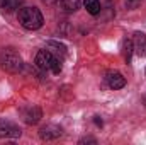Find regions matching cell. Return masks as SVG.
Returning a JSON list of instances; mask_svg holds the SVG:
<instances>
[{"mask_svg": "<svg viewBox=\"0 0 146 145\" xmlns=\"http://www.w3.org/2000/svg\"><path fill=\"white\" fill-rule=\"evenodd\" d=\"M42 14L37 7H24L19 10V22L29 31L39 29L42 26Z\"/></svg>", "mask_w": 146, "mask_h": 145, "instance_id": "1", "label": "cell"}, {"mask_svg": "<svg viewBox=\"0 0 146 145\" xmlns=\"http://www.w3.org/2000/svg\"><path fill=\"white\" fill-rule=\"evenodd\" d=\"M0 65L7 72L17 73L22 68V58L14 48H3L0 51Z\"/></svg>", "mask_w": 146, "mask_h": 145, "instance_id": "2", "label": "cell"}, {"mask_svg": "<svg viewBox=\"0 0 146 145\" xmlns=\"http://www.w3.org/2000/svg\"><path fill=\"white\" fill-rule=\"evenodd\" d=\"M19 114L24 119V123H27V125H36L37 121L41 119V116H42L41 109L37 108V106H34V104H29V106L21 108Z\"/></svg>", "mask_w": 146, "mask_h": 145, "instance_id": "3", "label": "cell"}, {"mask_svg": "<svg viewBox=\"0 0 146 145\" xmlns=\"http://www.w3.org/2000/svg\"><path fill=\"white\" fill-rule=\"evenodd\" d=\"M21 128L9 121V119H0V138H19L21 137Z\"/></svg>", "mask_w": 146, "mask_h": 145, "instance_id": "4", "label": "cell"}, {"mask_svg": "<svg viewBox=\"0 0 146 145\" xmlns=\"http://www.w3.org/2000/svg\"><path fill=\"white\" fill-rule=\"evenodd\" d=\"M54 60H56V56H53V53L49 50H39L36 55V65L41 70H51Z\"/></svg>", "mask_w": 146, "mask_h": 145, "instance_id": "5", "label": "cell"}, {"mask_svg": "<svg viewBox=\"0 0 146 145\" xmlns=\"http://www.w3.org/2000/svg\"><path fill=\"white\" fill-rule=\"evenodd\" d=\"M61 133H63V130H61V126H58V125H46V126H42L41 128V132H39V137L42 138V140H54V138H58V137H61Z\"/></svg>", "mask_w": 146, "mask_h": 145, "instance_id": "6", "label": "cell"}, {"mask_svg": "<svg viewBox=\"0 0 146 145\" xmlns=\"http://www.w3.org/2000/svg\"><path fill=\"white\" fill-rule=\"evenodd\" d=\"M106 79H107L109 87L110 89H114V91H115V89H122V87L126 85V79L122 77V73L115 72V70H114V72H109Z\"/></svg>", "mask_w": 146, "mask_h": 145, "instance_id": "7", "label": "cell"}, {"mask_svg": "<svg viewBox=\"0 0 146 145\" xmlns=\"http://www.w3.org/2000/svg\"><path fill=\"white\" fill-rule=\"evenodd\" d=\"M133 46H134V50H136V53L139 56H145L146 55V34H143V33H134Z\"/></svg>", "mask_w": 146, "mask_h": 145, "instance_id": "8", "label": "cell"}, {"mask_svg": "<svg viewBox=\"0 0 146 145\" xmlns=\"http://www.w3.org/2000/svg\"><path fill=\"white\" fill-rule=\"evenodd\" d=\"M21 0H0V9L5 12H14L15 9H19Z\"/></svg>", "mask_w": 146, "mask_h": 145, "instance_id": "9", "label": "cell"}, {"mask_svg": "<svg viewBox=\"0 0 146 145\" xmlns=\"http://www.w3.org/2000/svg\"><path fill=\"white\" fill-rule=\"evenodd\" d=\"M83 3H85V9H87L88 14L95 15V14L100 12V2H99V0H85Z\"/></svg>", "mask_w": 146, "mask_h": 145, "instance_id": "10", "label": "cell"}, {"mask_svg": "<svg viewBox=\"0 0 146 145\" xmlns=\"http://www.w3.org/2000/svg\"><path fill=\"white\" fill-rule=\"evenodd\" d=\"M61 9L66 12H75L80 9V0H61Z\"/></svg>", "mask_w": 146, "mask_h": 145, "instance_id": "11", "label": "cell"}, {"mask_svg": "<svg viewBox=\"0 0 146 145\" xmlns=\"http://www.w3.org/2000/svg\"><path fill=\"white\" fill-rule=\"evenodd\" d=\"M133 41H129V39H124V43H122V55H124V60H131V53H133Z\"/></svg>", "mask_w": 146, "mask_h": 145, "instance_id": "12", "label": "cell"}, {"mask_svg": "<svg viewBox=\"0 0 146 145\" xmlns=\"http://www.w3.org/2000/svg\"><path fill=\"white\" fill-rule=\"evenodd\" d=\"M48 48H54V51H56V53H61V55H65V53H66L65 46H63V44H60V43H56V41H49V43H48Z\"/></svg>", "mask_w": 146, "mask_h": 145, "instance_id": "13", "label": "cell"}, {"mask_svg": "<svg viewBox=\"0 0 146 145\" xmlns=\"http://www.w3.org/2000/svg\"><path fill=\"white\" fill-rule=\"evenodd\" d=\"M143 101H145V104H146V94H145V97H143Z\"/></svg>", "mask_w": 146, "mask_h": 145, "instance_id": "14", "label": "cell"}]
</instances>
